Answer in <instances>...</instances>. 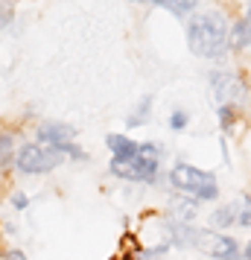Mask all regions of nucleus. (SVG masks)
Returning <instances> with one entry per match:
<instances>
[{
  "label": "nucleus",
  "mask_w": 251,
  "mask_h": 260,
  "mask_svg": "<svg viewBox=\"0 0 251 260\" xmlns=\"http://www.w3.org/2000/svg\"><path fill=\"white\" fill-rule=\"evenodd\" d=\"M187 47L199 59H222L231 50V21L225 9L210 6L193 12L187 21Z\"/></svg>",
  "instance_id": "1"
},
{
  "label": "nucleus",
  "mask_w": 251,
  "mask_h": 260,
  "mask_svg": "<svg viewBox=\"0 0 251 260\" xmlns=\"http://www.w3.org/2000/svg\"><path fill=\"white\" fill-rule=\"evenodd\" d=\"M167 181L172 184V190H178L184 196H193L199 202H216L219 199V181L213 173L199 170L193 164H172V170L167 173Z\"/></svg>",
  "instance_id": "2"
},
{
  "label": "nucleus",
  "mask_w": 251,
  "mask_h": 260,
  "mask_svg": "<svg viewBox=\"0 0 251 260\" xmlns=\"http://www.w3.org/2000/svg\"><path fill=\"white\" fill-rule=\"evenodd\" d=\"M64 164V155L53 146H44L38 141H26L18 146V155H15V170L21 176H47L56 167Z\"/></svg>",
  "instance_id": "3"
},
{
  "label": "nucleus",
  "mask_w": 251,
  "mask_h": 260,
  "mask_svg": "<svg viewBox=\"0 0 251 260\" xmlns=\"http://www.w3.org/2000/svg\"><path fill=\"white\" fill-rule=\"evenodd\" d=\"M111 176L120 178V181H134V184H155L158 173H161V158L158 155H137V158H129V161H120V158H111Z\"/></svg>",
  "instance_id": "4"
},
{
  "label": "nucleus",
  "mask_w": 251,
  "mask_h": 260,
  "mask_svg": "<svg viewBox=\"0 0 251 260\" xmlns=\"http://www.w3.org/2000/svg\"><path fill=\"white\" fill-rule=\"evenodd\" d=\"M207 82H210V94H213L216 106H239L248 94L245 79L234 71H210Z\"/></svg>",
  "instance_id": "5"
},
{
  "label": "nucleus",
  "mask_w": 251,
  "mask_h": 260,
  "mask_svg": "<svg viewBox=\"0 0 251 260\" xmlns=\"http://www.w3.org/2000/svg\"><path fill=\"white\" fill-rule=\"evenodd\" d=\"M35 141L44 143V146L59 149L67 158V149L76 143V129H73L70 123H61V120H44V123L35 126Z\"/></svg>",
  "instance_id": "6"
},
{
  "label": "nucleus",
  "mask_w": 251,
  "mask_h": 260,
  "mask_svg": "<svg viewBox=\"0 0 251 260\" xmlns=\"http://www.w3.org/2000/svg\"><path fill=\"white\" fill-rule=\"evenodd\" d=\"M196 216H199V199L184 196V193H175V196L169 199L167 219H172V222H193Z\"/></svg>",
  "instance_id": "7"
},
{
  "label": "nucleus",
  "mask_w": 251,
  "mask_h": 260,
  "mask_svg": "<svg viewBox=\"0 0 251 260\" xmlns=\"http://www.w3.org/2000/svg\"><path fill=\"white\" fill-rule=\"evenodd\" d=\"M105 146H108V152H111V158H120V161H129V158L140 155V143L132 141L129 135H108Z\"/></svg>",
  "instance_id": "8"
},
{
  "label": "nucleus",
  "mask_w": 251,
  "mask_h": 260,
  "mask_svg": "<svg viewBox=\"0 0 251 260\" xmlns=\"http://www.w3.org/2000/svg\"><path fill=\"white\" fill-rule=\"evenodd\" d=\"M231 225H237V202H231V205H219V208H213V213H210V231H219V234H225V228H231Z\"/></svg>",
  "instance_id": "9"
},
{
  "label": "nucleus",
  "mask_w": 251,
  "mask_h": 260,
  "mask_svg": "<svg viewBox=\"0 0 251 260\" xmlns=\"http://www.w3.org/2000/svg\"><path fill=\"white\" fill-rule=\"evenodd\" d=\"M18 135L12 129H0V170H9L15 167V155H18Z\"/></svg>",
  "instance_id": "10"
},
{
  "label": "nucleus",
  "mask_w": 251,
  "mask_h": 260,
  "mask_svg": "<svg viewBox=\"0 0 251 260\" xmlns=\"http://www.w3.org/2000/svg\"><path fill=\"white\" fill-rule=\"evenodd\" d=\"M245 47H251V24L245 18H239V21L231 24V50L242 53Z\"/></svg>",
  "instance_id": "11"
},
{
  "label": "nucleus",
  "mask_w": 251,
  "mask_h": 260,
  "mask_svg": "<svg viewBox=\"0 0 251 260\" xmlns=\"http://www.w3.org/2000/svg\"><path fill=\"white\" fill-rule=\"evenodd\" d=\"M152 6L158 9H167V12L178 15V18H190L199 6V0H152Z\"/></svg>",
  "instance_id": "12"
},
{
  "label": "nucleus",
  "mask_w": 251,
  "mask_h": 260,
  "mask_svg": "<svg viewBox=\"0 0 251 260\" xmlns=\"http://www.w3.org/2000/svg\"><path fill=\"white\" fill-rule=\"evenodd\" d=\"M149 117H152V96H140V103H137V108H134V114L126 117V126H129V129H137V126L149 123Z\"/></svg>",
  "instance_id": "13"
},
{
  "label": "nucleus",
  "mask_w": 251,
  "mask_h": 260,
  "mask_svg": "<svg viewBox=\"0 0 251 260\" xmlns=\"http://www.w3.org/2000/svg\"><path fill=\"white\" fill-rule=\"evenodd\" d=\"M216 117H219V126H222V132H231V129H234V123L239 120V106H219Z\"/></svg>",
  "instance_id": "14"
},
{
  "label": "nucleus",
  "mask_w": 251,
  "mask_h": 260,
  "mask_svg": "<svg viewBox=\"0 0 251 260\" xmlns=\"http://www.w3.org/2000/svg\"><path fill=\"white\" fill-rule=\"evenodd\" d=\"M237 225L239 228H251V202H248V196L237 202Z\"/></svg>",
  "instance_id": "15"
},
{
  "label": "nucleus",
  "mask_w": 251,
  "mask_h": 260,
  "mask_svg": "<svg viewBox=\"0 0 251 260\" xmlns=\"http://www.w3.org/2000/svg\"><path fill=\"white\" fill-rule=\"evenodd\" d=\"M190 126V114L187 111H181V108H175L172 114H169V129L172 132H184Z\"/></svg>",
  "instance_id": "16"
},
{
  "label": "nucleus",
  "mask_w": 251,
  "mask_h": 260,
  "mask_svg": "<svg viewBox=\"0 0 251 260\" xmlns=\"http://www.w3.org/2000/svg\"><path fill=\"white\" fill-rule=\"evenodd\" d=\"M12 21H15V6H12V0H0V29H6Z\"/></svg>",
  "instance_id": "17"
},
{
  "label": "nucleus",
  "mask_w": 251,
  "mask_h": 260,
  "mask_svg": "<svg viewBox=\"0 0 251 260\" xmlns=\"http://www.w3.org/2000/svg\"><path fill=\"white\" fill-rule=\"evenodd\" d=\"M9 205H12L15 211H26V208H29V196L18 190V193H12V196H9Z\"/></svg>",
  "instance_id": "18"
},
{
  "label": "nucleus",
  "mask_w": 251,
  "mask_h": 260,
  "mask_svg": "<svg viewBox=\"0 0 251 260\" xmlns=\"http://www.w3.org/2000/svg\"><path fill=\"white\" fill-rule=\"evenodd\" d=\"M0 260H26V254L21 248H3L0 251Z\"/></svg>",
  "instance_id": "19"
},
{
  "label": "nucleus",
  "mask_w": 251,
  "mask_h": 260,
  "mask_svg": "<svg viewBox=\"0 0 251 260\" xmlns=\"http://www.w3.org/2000/svg\"><path fill=\"white\" fill-rule=\"evenodd\" d=\"M242 260H251V240L245 243V248H242Z\"/></svg>",
  "instance_id": "20"
},
{
  "label": "nucleus",
  "mask_w": 251,
  "mask_h": 260,
  "mask_svg": "<svg viewBox=\"0 0 251 260\" xmlns=\"http://www.w3.org/2000/svg\"><path fill=\"white\" fill-rule=\"evenodd\" d=\"M129 3H152V0H129Z\"/></svg>",
  "instance_id": "21"
},
{
  "label": "nucleus",
  "mask_w": 251,
  "mask_h": 260,
  "mask_svg": "<svg viewBox=\"0 0 251 260\" xmlns=\"http://www.w3.org/2000/svg\"><path fill=\"white\" fill-rule=\"evenodd\" d=\"M242 3H251V0H242Z\"/></svg>",
  "instance_id": "22"
}]
</instances>
